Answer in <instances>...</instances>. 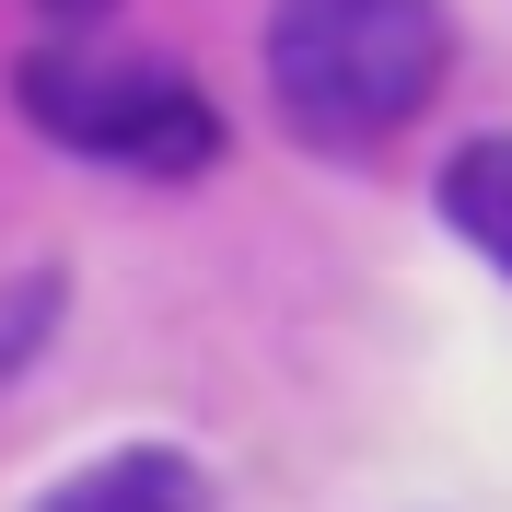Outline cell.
<instances>
[{"label": "cell", "mask_w": 512, "mask_h": 512, "mask_svg": "<svg viewBox=\"0 0 512 512\" xmlns=\"http://www.w3.org/2000/svg\"><path fill=\"white\" fill-rule=\"evenodd\" d=\"M12 94L47 140L94 163H128V175H198V163H222V117L198 94L187 70L163 59H82V47H47V59L12 70Z\"/></svg>", "instance_id": "2"}, {"label": "cell", "mask_w": 512, "mask_h": 512, "mask_svg": "<svg viewBox=\"0 0 512 512\" xmlns=\"http://www.w3.org/2000/svg\"><path fill=\"white\" fill-rule=\"evenodd\" d=\"M443 59H454L443 0H280L268 12V94L326 152L408 128L443 94Z\"/></svg>", "instance_id": "1"}, {"label": "cell", "mask_w": 512, "mask_h": 512, "mask_svg": "<svg viewBox=\"0 0 512 512\" xmlns=\"http://www.w3.org/2000/svg\"><path fill=\"white\" fill-rule=\"evenodd\" d=\"M443 222L512 280V140H466V152L443 163Z\"/></svg>", "instance_id": "3"}, {"label": "cell", "mask_w": 512, "mask_h": 512, "mask_svg": "<svg viewBox=\"0 0 512 512\" xmlns=\"http://www.w3.org/2000/svg\"><path fill=\"white\" fill-rule=\"evenodd\" d=\"M117 501H198V478L175 466V454H105L94 478L59 489V512H117Z\"/></svg>", "instance_id": "4"}, {"label": "cell", "mask_w": 512, "mask_h": 512, "mask_svg": "<svg viewBox=\"0 0 512 512\" xmlns=\"http://www.w3.org/2000/svg\"><path fill=\"white\" fill-rule=\"evenodd\" d=\"M47 12H70V24H82V12H105V0H47Z\"/></svg>", "instance_id": "6"}, {"label": "cell", "mask_w": 512, "mask_h": 512, "mask_svg": "<svg viewBox=\"0 0 512 512\" xmlns=\"http://www.w3.org/2000/svg\"><path fill=\"white\" fill-rule=\"evenodd\" d=\"M47 315H59V291H47V280H12V291H0V361L24 350V338H47Z\"/></svg>", "instance_id": "5"}]
</instances>
